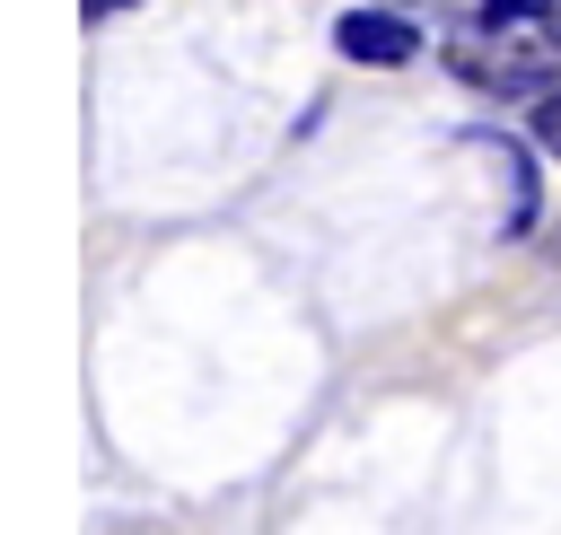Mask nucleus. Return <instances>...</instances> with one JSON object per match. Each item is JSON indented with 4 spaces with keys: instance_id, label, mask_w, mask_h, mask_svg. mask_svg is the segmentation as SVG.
<instances>
[{
    "instance_id": "obj_1",
    "label": "nucleus",
    "mask_w": 561,
    "mask_h": 535,
    "mask_svg": "<svg viewBox=\"0 0 561 535\" xmlns=\"http://www.w3.org/2000/svg\"><path fill=\"white\" fill-rule=\"evenodd\" d=\"M447 61H456V79H473L482 96H543L552 70H561L543 18H482V26L447 35Z\"/></svg>"
},
{
    "instance_id": "obj_2",
    "label": "nucleus",
    "mask_w": 561,
    "mask_h": 535,
    "mask_svg": "<svg viewBox=\"0 0 561 535\" xmlns=\"http://www.w3.org/2000/svg\"><path fill=\"white\" fill-rule=\"evenodd\" d=\"M333 44H342L351 61H368V70H394V61H412V53H421V26H412V18H394V9H351V18L333 26Z\"/></svg>"
},
{
    "instance_id": "obj_3",
    "label": "nucleus",
    "mask_w": 561,
    "mask_h": 535,
    "mask_svg": "<svg viewBox=\"0 0 561 535\" xmlns=\"http://www.w3.org/2000/svg\"><path fill=\"white\" fill-rule=\"evenodd\" d=\"M482 140H491V132H482ZM491 149H500V167H508V228H526V219H535V167H526L508 140H491Z\"/></svg>"
},
{
    "instance_id": "obj_4",
    "label": "nucleus",
    "mask_w": 561,
    "mask_h": 535,
    "mask_svg": "<svg viewBox=\"0 0 561 535\" xmlns=\"http://www.w3.org/2000/svg\"><path fill=\"white\" fill-rule=\"evenodd\" d=\"M535 149H552V158H561V88H543V96H535Z\"/></svg>"
},
{
    "instance_id": "obj_5",
    "label": "nucleus",
    "mask_w": 561,
    "mask_h": 535,
    "mask_svg": "<svg viewBox=\"0 0 561 535\" xmlns=\"http://www.w3.org/2000/svg\"><path fill=\"white\" fill-rule=\"evenodd\" d=\"M114 9H131V0H88V18H114Z\"/></svg>"
}]
</instances>
